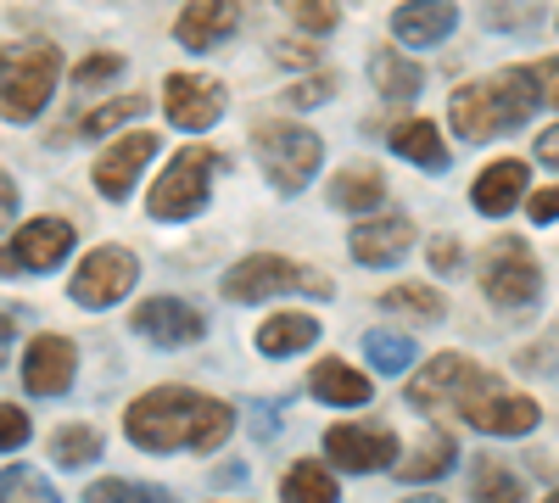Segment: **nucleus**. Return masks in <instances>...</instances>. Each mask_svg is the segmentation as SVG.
Masks as SVG:
<instances>
[{
	"instance_id": "obj_38",
	"label": "nucleus",
	"mask_w": 559,
	"mask_h": 503,
	"mask_svg": "<svg viewBox=\"0 0 559 503\" xmlns=\"http://www.w3.org/2000/svg\"><path fill=\"white\" fill-rule=\"evenodd\" d=\"M28 436H34L28 408H23V403H0V453H17V447H28Z\"/></svg>"
},
{
	"instance_id": "obj_13",
	"label": "nucleus",
	"mask_w": 559,
	"mask_h": 503,
	"mask_svg": "<svg viewBox=\"0 0 559 503\" xmlns=\"http://www.w3.org/2000/svg\"><path fill=\"white\" fill-rule=\"evenodd\" d=\"M224 107H229L224 84L207 79V73H168V79H163V112H168V123L185 129V134L213 129V123L224 118Z\"/></svg>"
},
{
	"instance_id": "obj_26",
	"label": "nucleus",
	"mask_w": 559,
	"mask_h": 503,
	"mask_svg": "<svg viewBox=\"0 0 559 503\" xmlns=\"http://www.w3.org/2000/svg\"><path fill=\"white\" fill-rule=\"evenodd\" d=\"M146 112V96H118V101H102V107H90L79 123H68V129H57L51 141L62 146V141H107V134H118L129 118H140Z\"/></svg>"
},
{
	"instance_id": "obj_5",
	"label": "nucleus",
	"mask_w": 559,
	"mask_h": 503,
	"mask_svg": "<svg viewBox=\"0 0 559 503\" xmlns=\"http://www.w3.org/2000/svg\"><path fill=\"white\" fill-rule=\"evenodd\" d=\"M218 168H224V157H218L213 146H185V152H174L168 168L157 173L152 196H146V213H152L157 224H179V218L202 213L207 196H213V173H218Z\"/></svg>"
},
{
	"instance_id": "obj_14",
	"label": "nucleus",
	"mask_w": 559,
	"mask_h": 503,
	"mask_svg": "<svg viewBox=\"0 0 559 503\" xmlns=\"http://www.w3.org/2000/svg\"><path fill=\"white\" fill-rule=\"evenodd\" d=\"M476 375H481V363H471L464 352H437L426 370L408 381L403 397H408V408H419V415H442V408L459 415V403H464V392H471Z\"/></svg>"
},
{
	"instance_id": "obj_4",
	"label": "nucleus",
	"mask_w": 559,
	"mask_h": 503,
	"mask_svg": "<svg viewBox=\"0 0 559 503\" xmlns=\"http://www.w3.org/2000/svg\"><path fill=\"white\" fill-rule=\"evenodd\" d=\"M57 84H62V51L57 45H28V51L0 57V118L34 123L51 107Z\"/></svg>"
},
{
	"instance_id": "obj_9",
	"label": "nucleus",
	"mask_w": 559,
	"mask_h": 503,
	"mask_svg": "<svg viewBox=\"0 0 559 503\" xmlns=\"http://www.w3.org/2000/svg\"><path fill=\"white\" fill-rule=\"evenodd\" d=\"M79 247V230L73 218H57V213H39L28 218L23 230L0 247V280H12V274H51L68 263V252Z\"/></svg>"
},
{
	"instance_id": "obj_37",
	"label": "nucleus",
	"mask_w": 559,
	"mask_h": 503,
	"mask_svg": "<svg viewBox=\"0 0 559 503\" xmlns=\"http://www.w3.org/2000/svg\"><path fill=\"white\" fill-rule=\"evenodd\" d=\"M331 96H336V73H324V68H313V79H302V84H292V89H286V107L308 112V107H319V101H331Z\"/></svg>"
},
{
	"instance_id": "obj_23",
	"label": "nucleus",
	"mask_w": 559,
	"mask_h": 503,
	"mask_svg": "<svg viewBox=\"0 0 559 503\" xmlns=\"http://www.w3.org/2000/svg\"><path fill=\"white\" fill-rule=\"evenodd\" d=\"M258 352L263 358H297V352H308L313 342H319V319L313 313H302V308H286V313H269L263 325H258Z\"/></svg>"
},
{
	"instance_id": "obj_6",
	"label": "nucleus",
	"mask_w": 559,
	"mask_h": 503,
	"mask_svg": "<svg viewBox=\"0 0 559 503\" xmlns=\"http://www.w3.org/2000/svg\"><path fill=\"white\" fill-rule=\"evenodd\" d=\"M286 291H308V297H331L336 286L324 280L319 268H302L280 252H247L236 268H224V297L229 302H269V297H286Z\"/></svg>"
},
{
	"instance_id": "obj_31",
	"label": "nucleus",
	"mask_w": 559,
	"mask_h": 503,
	"mask_svg": "<svg viewBox=\"0 0 559 503\" xmlns=\"http://www.w3.org/2000/svg\"><path fill=\"white\" fill-rule=\"evenodd\" d=\"M471 503H526V481L498 459H476L471 465Z\"/></svg>"
},
{
	"instance_id": "obj_28",
	"label": "nucleus",
	"mask_w": 559,
	"mask_h": 503,
	"mask_svg": "<svg viewBox=\"0 0 559 503\" xmlns=\"http://www.w3.org/2000/svg\"><path fill=\"white\" fill-rule=\"evenodd\" d=\"M381 313H397V319H408V325H442V319H448V302H442L437 286L403 280V286L381 291Z\"/></svg>"
},
{
	"instance_id": "obj_45",
	"label": "nucleus",
	"mask_w": 559,
	"mask_h": 503,
	"mask_svg": "<svg viewBox=\"0 0 559 503\" xmlns=\"http://www.w3.org/2000/svg\"><path fill=\"white\" fill-rule=\"evenodd\" d=\"M12 336H17V319L0 313V370H7V358H12Z\"/></svg>"
},
{
	"instance_id": "obj_34",
	"label": "nucleus",
	"mask_w": 559,
	"mask_h": 503,
	"mask_svg": "<svg viewBox=\"0 0 559 503\" xmlns=\"http://www.w3.org/2000/svg\"><path fill=\"white\" fill-rule=\"evenodd\" d=\"M0 503H62V498L34 465H7L0 470Z\"/></svg>"
},
{
	"instance_id": "obj_18",
	"label": "nucleus",
	"mask_w": 559,
	"mask_h": 503,
	"mask_svg": "<svg viewBox=\"0 0 559 503\" xmlns=\"http://www.w3.org/2000/svg\"><path fill=\"white\" fill-rule=\"evenodd\" d=\"M347 252L364 268H392L414 252V218L408 213H381V218H364L358 230L347 236Z\"/></svg>"
},
{
	"instance_id": "obj_21",
	"label": "nucleus",
	"mask_w": 559,
	"mask_h": 503,
	"mask_svg": "<svg viewBox=\"0 0 559 503\" xmlns=\"http://www.w3.org/2000/svg\"><path fill=\"white\" fill-rule=\"evenodd\" d=\"M308 397L331 403V408H364L369 397H376V386H369V375H358L353 363L342 358H319L308 370Z\"/></svg>"
},
{
	"instance_id": "obj_24",
	"label": "nucleus",
	"mask_w": 559,
	"mask_h": 503,
	"mask_svg": "<svg viewBox=\"0 0 559 503\" xmlns=\"http://www.w3.org/2000/svg\"><path fill=\"white\" fill-rule=\"evenodd\" d=\"M392 152L408 157L414 168H426V173H448V141H442V129L431 118H397L392 123Z\"/></svg>"
},
{
	"instance_id": "obj_33",
	"label": "nucleus",
	"mask_w": 559,
	"mask_h": 503,
	"mask_svg": "<svg viewBox=\"0 0 559 503\" xmlns=\"http://www.w3.org/2000/svg\"><path fill=\"white\" fill-rule=\"evenodd\" d=\"M84 503H174V492L129 481V476H102V481L84 487Z\"/></svg>"
},
{
	"instance_id": "obj_39",
	"label": "nucleus",
	"mask_w": 559,
	"mask_h": 503,
	"mask_svg": "<svg viewBox=\"0 0 559 503\" xmlns=\"http://www.w3.org/2000/svg\"><path fill=\"white\" fill-rule=\"evenodd\" d=\"M426 258H431V268H437V274H459V268H464V258H459V241H453V236H431Z\"/></svg>"
},
{
	"instance_id": "obj_46",
	"label": "nucleus",
	"mask_w": 559,
	"mask_h": 503,
	"mask_svg": "<svg viewBox=\"0 0 559 503\" xmlns=\"http://www.w3.org/2000/svg\"><path fill=\"white\" fill-rule=\"evenodd\" d=\"M408 503H442V498H408Z\"/></svg>"
},
{
	"instance_id": "obj_47",
	"label": "nucleus",
	"mask_w": 559,
	"mask_h": 503,
	"mask_svg": "<svg viewBox=\"0 0 559 503\" xmlns=\"http://www.w3.org/2000/svg\"><path fill=\"white\" fill-rule=\"evenodd\" d=\"M543 503H559V492H548V498H543Z\"/></svg>"
},
{
	"instance_id": "obj_8",
	"label": "nucleus",
	"mask_w": 559,
	"mask_h": 503,
	"mask_svg": "<svg viewBox=\"0 0 559 503\" xmlns=\"http://www.w3.org/2000/svg\"><path fill=\"white\" fill-rule=\"evenodd\" d=\"M459 420H471L481 436H532L537 420H543V408H537V397L503 386L498 375L481 370L471 381V392H464V403H459Z\"/></svg>"
},
{
	"instance_id": "obj_3",
	"label": "nucleus",
	"mask_w": 559,
	"mask_h": 503,
	"mask_svg": "<svg viewBox=\"0 0 559 503\" xmlns=\"http://www.w3.org/2000/svg\"><path fill=\"white\" fill-rule=\"evenodd\" d=\"M252 152H258L263 179L280 196H302L313 185L319 163H324V141L308 123H292V118H258L252 123Z\"/></svg>"
},
{
	"instance_id": "obj_40",
	"label": "nucleus",
	"mask_w": 559,
	"mask_h": 503,
	"mask_svg": "<svg viewBox=\"0 0 559 503\" xmlns=\"http://www.w3.org/2000/svg\"><path fill=\"white\" fill-rule=\"evenodd\" d=\"M526 213H532V224H559V185L532 191V196H526Z\"/></svg>"
},
{
	"instance_id": "obj_25",
	"label": "nucleus",
	"mask_w": 559,
	"mask_h": 503,
	"mask_svg": "<svg viewBox=\"0 0 559 503\" xmlns=\"http://www.w3.org/2000/svg\"><path fill=\"white\" fill-rule=\"evenodd\" d=\"M453 465H459V442H453L448 431H426V442H419L408 459L397 465V481H408V487H437L442 476H453Z\"/></svg>"
},
{
	"instance_id": "obj_10",
	"label": "nucleus",
	"mask_w": 559,
	"mask_h": 503,
	"mask_svg": "<svg viewBox=\"0 0 559 503\" xmlns=\"http://www.w3.org/2000/svg\"><path fill=\"white\" fill-rule=\"evenodd\" d=\"M140 280V258L129 247H96V252H84L79 268H73V280H68V297L84 308V313H102L112 302H123Z\"/></svg>"
},
{
	"instance_id": "obj_43",
	"label": "nucleus",
	"mask_w": 559,
	"mask_h": 503,
	"mask_svg": "<svg viewBox=\"0 0 559 503\" xmlns=\"http://www.w3.org/2000/svg\"><path fill=\"white\" fill-rule=\"evenodd\" d=\"M537 84H543V101L559 107V57H548V62L537 68Z\"/></svg>"
},
{
	"instance_id": "obj_35",
	"label": "nucleus",
	"mask_w": 559,
	"mask_h": 503,
	"mask_svg": "<svg viewBox=\"0 0 559 503\" xmlns=\"http://www.w3.org/2000/svg\"><path fill=\"white\" fill-rule=\"evenodd\" d=\"M280 7H286L292 23L308 28L313 39H319V34H331V28H342V7H336V0H280Z\"/></svg>"
},
{
	"instance_id": "obj_15",
	"label": "nucleus",
	"mask_w": 559,
	"mask_h": 503,
	"mask_svg": "<svg viewBox=\"0 0 559 503\" xmlns=\"http://www.w3.org/2000/svg\"><path fill=\"white\" fill-rule=\"evenodd\" d=\"M152 157H157V134H152V129H129V134H118V141L96 157V168H90V185H96L107 202H129L134 179L146 173Z\"/></svg>"
},
{
	"instance_id": "obj_7",
	"label": "nucleus",
	"mask_w": 559,
	"mask_h": 503,
	"mask_svg": "<svg viewBox=\"0 0 559 503\" xmlns=\"http://www.w3.org/2000/svg\"><path fill=\"white\" fill-rule=\"evenodd\" d=\"M476 280H481L487 302L503 308V313H526L543 297V268H537V258L521 236H498L476 263Z\"/></svg>"
},
{
	"instance_id": "obj_30",
	"label": "nucleus",
	"mask_w": 559,
	"mask_h": 503,
	"mask_svg": "<svg viewBox=\"0 0 559 503\" xmlns=\"http://www.w3.org/2000/svg\"><path fill=\"white\" fill-rule=\"evenodd\" d=\"M102 431L96 426H84V420H73V426H57V436H51V465H62V470H90L102 459Z\"/></svg>"
},
{
	"instance_id": "obj_1",
	"label": "nucleus",
	"mask_w": 559,
	"mask_h": 503,
	"mask_svg": "<svg viewBox=\"0 0 559 503\" xmlns=\"http://www.w3.org/2000/svg\"><path fill=\"white\" fill-rule=\"evenodd\" d=\"M236 431V408L191 386H152L123 408V436L140 453H213Z\"/></svg>"
},
{
	"instance_id": "obj_11",
	"label": "nucleus",
	"mask_w": 559,
	"mask_h": 503,
	"mask_svg": "<svg viewBox=\"0 0 559 503\" xmlns=\"http://www.w3.org/2000/svg\"><path fill=\"white\" fill-rule=\"evenodd\" d=\"M324 459L347 476H376L397 459V431L392 426H369V420H353V426H331L324 431Z\"/></svg>"
},
{
	"instance_id": "obj_36",
	"label": "nucleus",
	"mask_w": 559,
	"mask_h": 503,
	"mask_svg": "<svg viewBox=\"0 0 559 503\" xmlns=\"http://www.w3.org/2000/svg\"><path fill=\"white\" fill-rule=\"evenodd\" d=\"M123 73V51H90L79 68H73V89H96V84H107V79H118Z\"/></svg>"
},
{
	"instance_id": "obj_16",
	"label": "nucleus",
	"mask_w": 559,
	"mask_h": 503,
	"mask_svg": "<svg viewBox=\"0 0 559 503\" xmlns=\"http://www.w3.org/2000/svg\"><path fill=\"white\" fill-rule=\"evenodd\" d=\"M79 375V347L73 336H57V331H39L23 352V386L34 397H62Z\"/></svg>"
},
{
	"instance_id": "obj_41",
	"label": "nucleus",
	"mask_w": 559,
	"mask_h": 503,
	"mask_svg": "<svg viewBox=\"0 0 559 503\" xmlns=\"http://www.w3.org/2000/svg\"><path fill=\"white\" fill-rule=\"evenodd\" d=\"M269 51H274V62H286V68H302V62H313V45H308V39H274Z\"/></svg>"
},
{
	"instance_id": "obj_22",
	"label": "nucleus",
	"mask_w": 559,
	"mask_h": 503,
	"mask_svg": "<svg viewBox=\"0 0 559 503\" xmlns=\"http://www.w3.org/2000/svg\"><path fill=\"white\" fill-rule=\"evenodd\" d=\"M324 202H331L336 213H376L386 202V173L376 163H347V168H336Z\"/></svg>"
},
{
	"instance_id": "obj_27",
	"label": "nucleus",
	"mask_w": 559,
	"mask_h": 503,
	"mask_svg": "<svg viewBox=\"0 0 559 503\" xmlns=\"http://www.w3.org/2000/svg\"><path fill=\"white\" fill-rule=\"evenodd\" d=\"M369 79H376V89L386 101H414L419 89H426V68L408 62L403 51H376L369 57Z\"/></svg>"
},
{
	"instance_id": "obj_42",
	"label": "nucleus",
	"mask_w": 559,
	"mask_h": 503,
	"mask_svg": "<svg viewBox=\"0 0 559 503\" xmlns=\"http://www.w3.org/2000/svg\"><path fill=\"white\" fill-rule=\"evenodd\" d=\"M17 207H23V196H17V179H12L7 168H0V230H12Z\"/></svg>"
},
{
	"instance_id": "obj_20",
	"label": "nucleus",
	"mask_w": 559,
	"mask_h": 503,
	"mask_svg": "<svg viewBox=\"0 0 559 503\" xmlns=\"http://www.w3.org/2000/svg\"><path fill=\"white\" fill-rule=\"evenodd\" d=\"M453 28H459L453 0H408V7L392 12V34H397V45H408V51H431V45H442Z\"/></svg>"
},
{
	"instance_id": "obj_12",
	"label": "nucleus",
	"mask_w": 559,
	"mask_h": 503,
	"mask_svg": "<svg viewBox=\"0 0 559 503\" xmlns=\"http://www.w3.org/2000/svg\"><path fill=\"white\" fill-rule=\"evenodd\" d=\"M129 325H134V336H146L152 347L179 352V347H197L207 336V313L197 302H185V297H146L134 308Z\"/></svg>"
},
{
	"instance_id": "obj_19",
	"label": "nucleus",
	"mask_w": 559,
	"mask_h": 503,
	"mask_svg": "<svg viewBox=\"0 0 559 503\" xmlns=\"http://www.w3.org/2000/svg\"><path fill=\"white\" fill-rule=\"evenodd\" d=\"M532 163H521V157H498V163H487L481 173H476V185H471V202H476V213H487V218H503V213H515L532 191Z\"/></svg>"
},
{
	"instance_id": "obj_44",
	"label": "nucleus",
	"mask_w": 559,
	"mask_h": 503,
	"mask_svg": "<svg viewBox=\"0 0 559 503\" xmlns=\"http://www.w3.org/2000/svg\"><path fill=\"white\" fill-rule=\"evenodd\" d=\"M537 163H548V168H554V173H559V123H554V129H543V134H537Z\"/></svg>"
},
{
	"instance_id": "obj_29",
	"label": "nucleus",
	"mask_w": 559,
	"mask_h": 503,
	"mask_svg": "<svg viewBox=\"0 0 559 503\" xmlns=\"http://www.w3.org/2000/svg\"><path fill=\"white\" fill-rule=\"evenodd\" d=\"M342 487H336V470L319 465V459H297L280 481V503H336Z\"/></svg>"
},
{
	"instance_id": "obj_17",
	"label": "nucleus",
	"mask_w": 559,
	"mask_h": 503,
	"mask_svg": "<svg viewBox=\"0 0 559 503\" xmlns=\"http://www.w3.org/2000/svg\"><path fill=\"white\" fill-rule=\"evenodd\" d=\"M241 23H247L241 0H191V7L174 17V39L185 51H218V45L236 39Z\"/></svg>"
},
{
	"instance_id": "obj_32",
	"label": "nucleus",
	"mask_w": 559,
	"mask_h": 503,
	"mask_svg": "<svg viewBox=\"0 0 559 503\" xmlns=\"http://www.w3.org/2000/svg\"><path fill=\"white\" fill-rule=\"evenodd\" d=\"M364 358H369V370H376V375H403L414 363V342L403 331H369L364 336Z\"/></svg>"
},
{
	"instance_id": "obj_2",
	"label": "nucleus",
	"mask_w": 559,
	"mask_h": 503,
	"mask_svg": "<svg viewBox=\"0 0 559 503\" xmlns=\"http://www.w3.org/2000/svg\"><path fill=\"white\" fill-rule=\"evenodd\" d=\"M537 107H543L537 68H503L492 79L459 84L453 101H448V118H453V134L464 146H487V141H498V134L521 129Z\"/></svg>"
}]
</instances>
